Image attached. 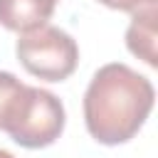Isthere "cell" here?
Segmentation results:
<instances>
[{
  "label": "cell",
  "instance_id": "obj_1",
  "mask_svg": "<svg viewBox=\"0 0 158 158\" xmlns=\"http://www.w3.org/2000/svg\"><path fill=\"white\" fill-rule=\"evenodd\" d=\"M153 104L156 89L151 79L121 62L104 64L84 94L86 131L104 146L126 143L141 131Z\"/></svg>",
  "mask_w": 158,
  "mask_h": 158
},
{
  "label": "cell",
  "instance_id": "obj_5",
  "mask_svg": "<svg viewBox=\"0 0 158 158\" xmlns=\"http://www.w3.org/2000/svg\"><path fill=\"white\" fill-rule=\"evenodd\" d=\"M126 47L146 64L151 67L158 64L156 62V2L133 12L131 25L126 30Z\"/></svg>",
  "mask_w": 158,
  "mask_h": 158
},
{
  "label": "cell",
  "instance_id": "obj_3",
  "mask_svg": "<svg viewBox=\"0 0 158 158\" xmlns=\"http://www.w3.org/2000/svg\"><path fill=\"white\" fill-rule=\"evenodd\" d=\"M64 121H67V114L62 101L47 89L30 86L25 106L7 133L22 148H44L62 136Z\"/></svg>",
  "mask_w": 158,
  "mask_h": 158
},
{
  "label": "cell",
  "instance_id": "obj_4",
  "mask_svg": "<svg viewBox=\"0 0 158 158\" xmlns=\"http://www.w3.org/2000/svg\"><path fill=\"white\" fill-rule=\"evenodd\" d=\"M57 0H0V25L12 32H27L47 25Z\"/></svg>",
  "mask_w": 158,
  "mask_h": 158
},
{
  "label": "cell",
  "instance_id": "obj_7",
  "mask_svg": "<svg viewBox=\"0 0 158 158\" xmlns=\"http://www.w3.org/2000/svg\"><path fill=\"white\" fill-rule=\"evenodd\" d=\"M99 2L106 5V7H111V10L136 12V10H141V7H146V5H151V2H156V0H99Z\"/></svg>",
  "mask_w": 158,
  "mask_h": 158
},
{
  "label": "cell",
  "instance_id": "obj_2",
  "mask_svg": "<svg viewBox=\"0 0 158 158\" xmlns=\"http://www.w3.org/2000/svg\"><path fill=\"white\" fill-rule=\"evenodd\" d=\"M15 54L27 74L44 81H64L79 64V47L74 37L54 25L20 32Z\"/></svg>",
  "mask_w": 158,
  "mask_h": 158
},
{
  "label": "cell",
  "instance_id": "obj_6",
  "mask_svg": "<svg viewBox=\"0 0 158 158\" xmlns=\"http://www.w3.org/2000/svg\"><path fill=\"white\" fill-rule=\"evenodd\" d=\"M30 86L22 84L15 74L0 72V131H10L25 106Z\"/></svg>",
  "mask_w": 158,
  "mask_h": 158
},
{
  "label": "cell",
  "instance_id": "obj_8",
  "mask_svg": "<svg viewBox=\"0 0 158 158\" xmlns=\"http://www.w3.org/2000/svg\"><path fill=\"white\" fill-rule=\"evenodd\" d=\"M0 158H15V156H12L10 151H2V148H0Z\"/></svg>",
  "mask_w": 158,
  "mask_h": 158
}]
</instances>
